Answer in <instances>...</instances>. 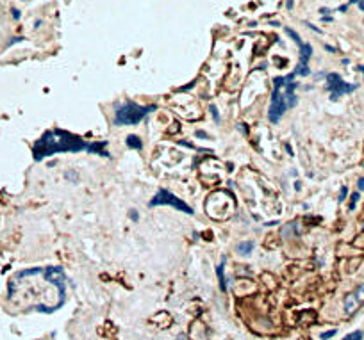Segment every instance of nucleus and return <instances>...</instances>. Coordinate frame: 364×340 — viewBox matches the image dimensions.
<instances>
[{
	"label": "nucleus",
	"instance_id": "obj_1",
	"mask_svg": "<svg viewBox=\"0 0 364 340\" xmlns=\"http://www.w3.org/2000/svg\"><path fill=\"white\" fill-rule=\"evenodd\" d=\"M88 141L79 137L75 134L63 130V128H54V130L45 132L43 135L36 141L32 148L34 160H43L47 157H52L55 153H77L88 148Z\"/></svg>",
	"mask_w": 364,
	"mask_h": 340
},
{
	"label": "nucleus",
	"instance_id": "obj_2",
	"mask_svg": "<svg viewBox=\"0 0 364 340\" xmlns=\"http://www.w3.org/2000/svg\"><path fill=\"white\" fill-rule=\"evenodd\" d=\"M157 109L155 105H139L132 100H127L125 104L116 107L114 110V125L116 126H125V125H138L141 120H145L150 112Z\"/></svg>",
	"mask_w": 364,
	"mask_h": 340
},
{
	"label": "nucleus",
	"instance_id": "obj_3",
	"mask_svg": "<svg viewBox=\"0 0 364 340\" xmlns=\"http://www.w3.org/2000/svg\"><path fill=\"white\" fill-rule=\"evenodd\" d=\"M289 80H295V75L289 73L286 77H275L273 78V91H271L270 98V109H268V120L270 123H279L280 118L284 116V112L287 110V102L286 96L282 93V86Z\"/></svg>",
	"mask_w": 364,
	"mask_h": 340
},
{
	"label": "nucleus",
	"instance_id": "obj_4",
	"mask_svg": "<svg viewBox=\"0 0 364 340\" xmlns=\"http://www.w3.org/2000/svg\"><path fill=\"white\" fill-rule=\"evenodd\" d=\"M155 205H170V207H173V209H177V210H180V212H184V214H188V215H193L195 214L193 209H191V207H189L184 199L177 198L173 192L166 191V189H159L157 194L150 199V207H155Z\"/></svg>",
	"mask_w": 364,
	"mask_h": 340
},
{
	"label": "nucleus",
	"instance_id": "obj_5",
	"mask_svg": "<svg viewBox=\"0 0 364 340\" xmlns=\"http://www.w3.org/2000/svg\"><path fill=\"white\" fill-rule=\"evenodd\" d=\"M327 88H328V91L332 93L330 98L332 100H337L341 94L352 93L357 86H353V84H346L341 77H339V75H337V73H328V75H327Z\"/></svg>",
	"mask_w": 364,
	"mask_h": 340
},
{
	"label": "nucleus",
	"instance_id": "obj_6",
	"mask_svg": "<svg viewBox=\"0 0 364 340\" xmlns=\"http://www.w3.org/2000/svg\"><path fill=\"white\" fill-rule=\"evenodd\" d=\"M105 146H107V141H97V143H89L86 151L89 153H98L102 157H109V153L105 151Z\"/></svg>",
	"mask_w": 364,
	"mask_h": 340
},
{
	"label": "nucleus",
	"instance_id": "obj_7",
	"mask_svg": "<svg viewBox=\"0 0 364 340\" xmlns=\"http://www.w3.org/2000/svg\"><path fill=\"white\" fill-rule=\"evenodd\" d=\"M311 55H312V46L311 45H305L302 43L300 45V64L296 66V68H303V66H307V62H309Z\"/></svg>",
	"mask_w": 364,
	"mask_h": 340
},
{
	"label": "nucleus",
	"instance_id": "obj_8",
	"mask_svg": "<svg viewBox=\"0 0 364 340\" xmlns=\"http://www.w3.org/2000/svg\"><path fill=\"white\" fill-rule=\"evenodd\" d=\"M359 305H361V303L357 301V297L353 296V292H352V294H348V296H346V299H345V310H346V313H348V315L355 312V310H357V308H359Z\"/></svg>",
	"mask_w": 364,
	"mask_h": 340
},
{
	"label": "nucleus",
	"instance_id": "obj_9",
	"mask_svg": "<svg viewBox=\"0 0 364 340\" xmlns=\"http://www.w3.org/2000/svg\"><path fill=\"white\" fill-rule=\"evenodd\" d=\"M216 274H218V281H220L221 292H227V281H225V258L221 260V263L216 267Z\"/></svg>",
	"mask_w": 364,
	"mask_h": 340
},
{
	"label": "nucleus",
	"instance_id": "obj_10",
	"mask_svg": "<svg viewBox=\"0 0 364 340\" xmlns=\"http://www.w3.org/2000/svg\"><path fill=\"white\" fill-rule=\"evenodd\" d=\"M125 144H127L130 150H143V143H141V137H138L136 134H130L125 137Z\"/></svg>",
	"mask_w": 364,
	"mask_h": 340
},
{
	"label": "nucleus",
	"instance_id": "obj_11",
	"mask_svg": "<svg viewBox=\"0 0 364 340\" xmlns=\"http://www.w3.org/2000/svg\"><path fill=\"white\" fill-rule=\"evenodd\" d=\"M254 247H255V244L252 241H245L237 246V251L241 253V255H250V253L254 251Z\"/></svg>",
	"mask_w": 364,
	"mask_h": 340
},
{
	"label": "nucleus",
	"instance_id": "obj_12",
	"mask_svg": "<svg viewBox=\"0 0 364 340\" xmlns=\"http://www.w3.org/2000/svg\"><path fill=\"white\" fill-rule=\"evenodd\" d=\"M284 32H286L287 36H289V38H291L293 41H295V43L298 45V46H300V45H302V38H300V36H298V34L295 32V30H293V29H289V27H284Z\"/></svg>",
	"mask_w": 364,
	"mask_h": 340
},
{
	"label": "nucleus",
	"instance_id": "obj_13",
	"mask_svg": "<svg viewBox=\"0 0 364 340\" xmlns=\"http://www.w3.org/2000/svg\"><path fill=\"white\" fill-rule=\"evenodd\" d=\"M353 296L357 297V301L359 303H362L364 301V283H361V285L355 289V292H353Z\"/></svg>",
	"mask_w": 364,
	"mask_h": 340
},
{
	"label": "nucleus",
	"instance_id": "obj_14",
	"mask_svg": "<svg viewBox=\"0 0 364 340\" xmlns=\"http://www.w3.org/2000/svg\"><path fill=\"white\" fill-rule=\"evenodd\" d=\"M362 338V333L361 331H353V333H350L348 337H345L343 340H361Z\"/></svg>",
	"mask_w": 364,
	"mask_h": 340
},
{
	"label": "nucleus",
	"instance_id": "obj_15",
	"mask_svg": "<svg viewBox=\"0 0 364 340\" xmlns=\"http://www.w3.org/2000/svg\"><path fill=\"white\" fill-rule=\"evenodd\" d=\"M359 198H361V196H359V192H353V194H352V201H350V210L355 209V205H357Z\"/></svg>",
	"mask_w": 364,
	"mask_h": 340
},
{
	"label": "nucleus",
	"instance_id": "obj_16",
	"mask_svg": "<svg viewBox=\"0 0 364 340\" xmlns=\"http://www.w3.org/2000/svg\"><path fill=\"white\" fill-rule=\"evenodd\" d=\"M211 114H212V118H214L216 123H220V114H218V109H216V105H211Z\"/></svg>",
	"mask_w": 364,
	"mask_h": 340
},
{
	"label": "nucleus",
	"instance_id": "obj_17",
	"mask_svg": "<svg viewBox=\"0 0 364 340\" xmlns=\"http://www.w3.org/2000/svg\"><path fill=\"white\" fill-rule=\"evenodd\" d=\"M336 335V329H330V331H325V333H321V340H328L332 338Z\"/></svg>",
	"mask_w": 364,
	"mask_h": 340
},
{
	"label": "nucleus",
	"instance_id": "obj_18",
	"mask_svg": "<svg viewBox=\"0 0 364 340\" xmlns=\"http://www.w3.org/2000/svg\"><path fill=\"white\" fill-rule=\"evenodd\" d=\"M346 187H343V189H341V194H339V201H345V199H346Z\"/></svg>",
	"mask_w": 364,
	"mask_h": 340
},
{
	"label": "nucleus",
	"instance_id": "obj_19",
	"mask_svg": "<svg viewBox=\"0 0 364 340\" xmlns=\"http://www.w3.org/2000/svg\"><path fill=\"white\" fill-rule=\"evenodd\" d=\"M129 215H130V219H132V221H138L139 219V215H138L136 210H130V214H129Z\"/></svg>",
	"mask_w": 364,
	"mask_h": 340
},
{
	"label": "nucleus",
	"instance_id": "obj_20",
	"mask_svg": "<svg viewBox=\"0 0 364 340\" xmlns=\"http://www.w3.org/2000/svg\"><path fill=\"white\" fill-rule=\"evenodd\" d=\"M196 137H202V139H207V137H209V135H207V134H205V132H202V130H200V132H196Z\"/></svg>",
	"mask_w": 364,
	"mask_h": 340
},
{
	"label": "nucleus",
	"instance_id": "obj_21",
	"mask_svg": "<svg viewBox=\"0 0 364 340\" xmlns=\"http://www.w3.org/2000/svg\"><path fill=\"white\" fill-rule=\"evenodd\" d=\"M13 18H14V20H20V11H18V9H13Z\"/></svg>",
	"mask_w": 364,
	"mask_h": 340
},
{
	"label": "nucleus",
	"instance_id": "obj_22",
	"mask_svg": "<svg viewBox=\"0 0 364 340\" xmlns=\"http://www.w3.org/2000/svg\"><path fill=\"white\" fill-rule=\"evenodd\" d=\"M357 185H359V189H361V191H364V178H359Z\"/></svg>",
	"mask_w": 364,
	"mask_h": 340
},
{
	"label": "nucleus",
	"instance_id": "obj_23",
	"mask_svg": "<svg viewBox=\"0 0 364 340\" xmlns=\"http://www.w3.org/2000/svg\"><path fill=\"white\" fill-rule=\"evenodd\" d=\"M293 6H295V2H293V0H287V2H286V7L289 9V11L293 9Z\"/></svg>",
	"mask_w": 364,
	"mask_h": 340
},
{
	"label": "nucleus",
	"instance_id": "obj_24",
	"mask_svg": "<svg viewBox=\"0 0 364 340\" xmlns=\"http://www.w3.org/2000/svg\"><path fill=\"white\" fill-rule=\"evenodd\" d=\"M239 130H241L243 134H248V130H246V125H239Z\"/></svg>",
	"mask_w": 364,
	"mask_h": 340
},
{
	"label": "nucleus",
	"instance_id": "obj_25",
	"mask_svg": "<svg viewBox=\"0 0 364 340\" xmlns=\"http://www.w3.org/2000/svg\"><path fill=\"white\" fill-rule=\"evenodd\" d=\"M284 148H286V151H287L289 155H293V150H291V146H289V144H284Z\"/></svg>",
	"mask_w": 364,
	"mask_h": 340
},
{
	"label": "nucleus",
	"instance_id": "obj_26",
	"mask_svg": "<svg viewBox=\"0 0 364 340\" xmlns=\"http://www.w3.org/2000/svg\"><path fill=\"white\" fill-rule=\"evenodd\" d=\"M295 189H296V191H300V189H302V185H300V182H295Z\"/></svg>",
	"mask_w": 364,
	"mask_h": 340
},
{
	"label": "nucleus",
	"instance_id": "obj_27",
	"mask_svg": "<svg viewBox=\"0 0 364 340\" xmlns=\"http://www.w3.org/2000/svg\"><path fill=\"white\" fill-rule=\"evenodd\" d=\"M359 72H362V73H364V66H359Z\"/></svg>",
	"mask_w": 364,
	"mask_h": 340
}]
</instances>
